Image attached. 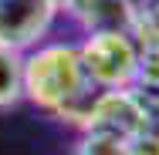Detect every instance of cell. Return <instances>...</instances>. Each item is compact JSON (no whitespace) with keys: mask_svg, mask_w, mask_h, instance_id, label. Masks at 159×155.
Here are the masks:
<instances>
[{"mask_svg":"<svg viewBox=\"0 0 159 155\" xmlns=\"http://www.w3.org/2000/svg\"><path fill=\"white\" fill-rule=\"evenodd\" d=\"M78 54L85 64V74L92 78L98 91L135 84L142 47L129 31H92L78 44Z\"/></svg>","mask_w":159,"mask_h":155,"instance_id":"obj_2","label":"cell"},{"mask_svg":"<svg viewBox=\"0 0 159 155\" xmlns=\"http://www.w3.org/2000/svg\"><path fill=\"white\" fill-rule=\"evenodd\" d=\"M85 31H129L135 24V0H58Z\"/></svg>","mask_w":159,"mask_h":155,"instance_id":"obj_5","label":"cell"},{"mask_svg":"<svg viewBox=\"0 0 159 155\" xmlns=\"http://www.w3.org/2000/svg\"><path fill=\"white\" fill-rule=\"evenodd\" d=\"M149 122L146 101L135 88H112V91H98L88 118L81 125V131H105V135H119L132 142Z\"/></svg>","mask_w":159,"mask_h":155,"instance_id":"obj_3","label":"cell"},{"mask_svg":"<svg viewBox=\"0 0 159 155\" xmlns=\"http://www.w3.org/2000/svg\"><path fill=\"white\" fill-rule=\"evenodd\" d=\"M75 155H129V142L105 131H81Z\"/></svg>","mask_w":159,"mask_h":155,"instance_id":"obj_8","label":"cell"},{"mask_svg":"<svg viewBox=\"0 0 159 155\" xmlns=\"http://www.w3.org/2000/svg\"><path fill=\"white\" fill-rule=\"evenodd\" d=\"M58 14V0H0V44L17 51L37 47Z\"/></svg>","mask_w":159,"mask_h":155,"instance_id":"obj_4","label":"cell"},{"mask_svg":"<svg viewBox=\"0 0 159 155\" xmlns=\"http://www.w3.org/2000/svg\"><path fill=\"white\" fill-rule=\"evenodd\" d=\"M132 37L139 41V47H156L159 51V0H135Z\"/></svg>","mask_w":159,"mask_h":155,"instance_id":"obj_7","label":"cell"},{"mask_svg":"<svg viewBox=\"0 0 159 155\" xmlns=\"http://www.w3.org/2000/svg\"><path fill=\"white\" fill-rule=\"evenodd\" d=\"M24 101V51L0 44V111Z\"/></svg>","mask_w":159,"mask_h":155,"instance_id":"obj_6","label":"cell"},{"mask_svg":"<svg viewBox=\"0 0 159 155\" xmlns=\"http://www.w3.org/2000/svg\"><path fill=\"white\" fill-rule=\"evenodd\" d=\"M95 94L78 44H37L24 51V98L41 111L81 128Z\"/></svg>","mask_w":159,"mask_h":155,"instance_id":"obj_1","label":"cell"}]
</instances>
